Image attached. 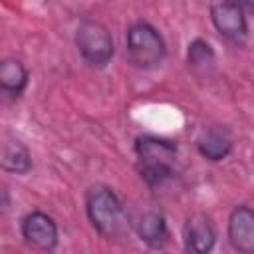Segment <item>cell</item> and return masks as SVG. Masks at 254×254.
<instances>
[{"instance_id": "cell-1", "label": "cell", "mask_w": 254, "mask_h": 254, "mask_svg": "<svg viewBox=\"0 0 254 254\" xmlns=\"http://www.w3.org/2000/svg\"><path fill=\"white\" fill-rule=\"evenodd\" d=\"M83 208L89 224L101 238L117 244L129 240L133 222L129 220L121 198L109 185L105 183L89 185L83 196Z\"/></svg>"}, {"instance_id": "cell-2", "label": "cell", "mask_w": 254, "mask_h": 254, "mask_svg": "<svg viewBox=\"0 0 254 254\" xmlns=\"http://www.w3.org/2000/svg\"><path fill=\"white\" fill-rule=\"evenodd\" d=\"M133 151L137 157V173L149 189L163 187L165 183L175 179V161L179 155L177 141L141 133L133 141Z\"/></svg>"}, {"instance_id": "cell-3", "label": "cell", "mask_w": 254, "mask_h": 254, "mask_svg": "<svg viewBox=\"0 0 254 254\" xmlns=\"http://www.w3.org/2000/svg\"><path fill=\"white\" fill-rule=\"evenodd\" d=\"M125 54L133 67L149 71L167 60V42L151 22L135 20L125 30Z\"/></svg>"}, {"instance_id": "cell-4", "label": "cell", "mask_w": 254, "mask_h": 254, "mask_svg": "<svg viewBox=\"0 0 254 254\" xmlns=\"http://www.w3.org/2000/svg\"><path fill=\"white\" fill-rule=\"evenodd\" d=\"M75 48L81 56V60L95 69L107 67V64L113 60L115 54V44L109 28L101 24L99 20L85 18L79 22L75 36H73Z\"/></svg>"}, {"instance_id": "cell-5", "label": "cell", "mask_w": 254, "mask_h": 254, "mask_svg": "<svg viewBox=\"0 0 254 254\" xmlns=\"http://www.w3.org/2000/svg\"><path fill=\"white\" fill-rule=\"evenodd\" d=\"M208 14L214 30L226 42L234 46H242L248 40L246 10L240 6L238 0H210Z\"/></svg>"}, {"instance_id": "cell-6", "label": "cell", "mask_w": 254, "mask_h": 254, "mask_svg": "<svg viewBox=\"0 0 254 254\" xmlns=\"http://www.w3.org/2000/svg\"><path fill=\"white\" fill-rule=\"evenodd\" d=\"M20 236L32 250L54 252L60 242L58 222L44 210H30L20 218Z\"/></svg>"}, {"instance_id": "cell-7", "label": "cell", "mask_w": 254, "mask_h": 254, "mask_svg": "<svg viewBox=\"0 0 254 254\" xmlns=\"http://www.w3.org/2000/svg\"><path fill=\"white\" fill-rule=\"evenodd\" d=\"M216 226L206 212H192L183 224V244L187 252L208 254L216 246Z\"/></svg>"}, {"instance_id": "cell-8", "label": "cell", "mask_w": 254, "mask_h": 254, "mask_svg": "<svg viewBox=\"0 0 254 254\" xmlns=\"http://www.w3.org/2000/svg\"><path fill=\"white\" fill-rule=\"evenodd\" d=\"M230 246L240 254H254V206L236 204L226 222Z\"/></svg>"}, {"instance_id": "cell-9", "label": "cell", "mask_w": 254, "mask_h": 254, "mask_svg": "<svg viewBox=\"0 0 254 254\" xmlns=\"http://www.w3.org/2000/svg\"><path fill=\"white\" fill-rule=\"evenodd\" d=\"M194 147H196V153L204 161L220 163V161L228 159L230 153L234 151V137H232L228 127H224V125H210V127H204L196 135Z\"/></svg>"}, {"instance_id": "cell-10", "label": "cell", "mask_w": 254, "mask_h": 254, "mask_svg": "<svg viewBox=\"0 0 254 254\" xmlns=\"http://www.w3.org/2000/svg\"><path fill=\"white\" fill-rule=\"evenodd\" d=\"M133 228L141 242H145L149 248H165V244L169 242V226L161 208L143 210L133 222Z\"/></svg>"}, {"instance_id": "cell-11", "label": "cell", "mask_w": 254, "mask_h": 254, "mask_svg": "<svg viewBox=\"0 0 254 254\" xmlns=\"http://www.w3.org/2000/svg\"><path fill=\"white\" fill-rule=\"evenodd\" d=\"M30 83L28 67L16 58H4L0 62V89L4 95L18 99L24 95Z\"/></svg>"}, {"instance_id": "cell-12", "label": "cell", "mask_w": 254, "mask_h": 254, "mask_svg": "<svg viewBox=\"0 0 254 254\" xmlns=\"http://www.w3.org/2000/svg\"><path fill=\"white\" fill-rule=\"evenodd\" d=\"M0 165L6 173L14 175H28L34 167L32 163V153L16 137H6L2 143V155H0Z\"/></svg>"}, {"instance_id": "cell-13", "label": "cell", "mask_w": 254, "mask_h": 254, "mask_svg": "<svg viewBox=\"0 0 254 254\" xmlns=\"http://www.w3.org/2000/svg\"><path fill=\"white\" fill-rule=\"evenodd\" d=\"M187 65L198 77H208L216 67V54L204 38H194L187 48Z\"/></svg>"}, {"instance_id": "cell-14", "label": "cell", "mask_w": 254, "mask_h": 254, "mask_svg": "<svg viewBox=\"0 0 254 254\" xmlns=\"http://www.w3.org/2000/svg\"><path fill=\"white\" fill-rule=\"evenodd\" d=\"M238 2H240V6H242L244 10L254 12V0H238Z\"/></svg>"}]
</instances>
